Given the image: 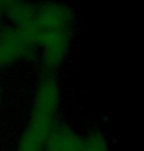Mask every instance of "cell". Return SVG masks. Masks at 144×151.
<instances>
[{
  "instance_id": "obj_1",
  "label": "cell",
  "mask_w": 144,
  "mask_h": 151,
  "mask_svg": "<svg viewBox=\"0 0 144 151\" xmlns=\"http://www.w3.org/2000/svg\"><path fill=\"white\" fill-rule=\"evenodd\" d=\"M61 88L55 75L42 74L34 86L29 116L18 138L15 151H44L58 126Z\"/></svg>"
},
{
  "instance_id": "obj_2",
  "label": "cell",
  "mask_w": 144,
  "mask_h": 151,
  "mask_svg": "<svg viewBox=\"0 0 144 151\" xmlns=\"http://www.w3.org/2000/svg\"><path fill=\"white\" fill-rule=\"evenodd\" d=\"M74 31L52 29L38 32L35 51L42 74L54 75L67 58Z\"/></svg>"
},
{
  "instance_id": "obj_3",
  "label": "cell",
  "mask_w": 144,
  "mask_h": 151,
  "mask_svg": "<svg viewBox=\"0 0 144 151\" xmlns=\"http://www.w3.org/2000/svg\"><path fill=\"white\" fill-rule=\"evenodd\" d=\"M34 10L38 32L52 29L74 31L76 14L67 3L38 2L34 3Z\"/></svg>"
},
{
  "instance_id": "obj_4",
  "label": "cell",
  "mask_w": 144,
  "mask_h": 151,
  "mask_svg": "<svg viewBox=\"0 0 144 151\" xmlns=\"http://www.w3.org/2000/svg\"><path fill=\"white\" fill-rule=\"evenodd\" d=\"M85 137L66 125L56 127L47 141L44 151H83Z\"/></svg>"
},
{
  "instance_id": "obj_5",
  "label": "cell",
  "mask_w": 144,
  "mask_h": 151,
  "mask_svg": "<svg viewBox=\"0 0 144 151\" xmlns=\"http://www.w3.org/2000/svg\"><path fill=\"white\" fill-rule=\"evenodd\" d=\"M83 151H110L108 140L99 129H91L85 137Z\"/></svg>"
},
{
  "instance_id": "obj_6",
  "label": "cell",
  "mask_w": 144,
  "mask_h": 151,
  "mask_svg": "<svg viewBox=\"0 0 144 151\" xmlns=\"http://www.w3.org/2000/svg\"><path fill=\"white\" fill-rule=\"evenodd\" d=\"M2 99V88H1V84H0V102H1Z\"/></svg>"
}]
</instances>
